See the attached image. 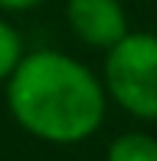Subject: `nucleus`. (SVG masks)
Here are the masks:
<instances>
[{"label":"nucleus","instance_id":"nucleus-4","mask_svg":"<svg viewBox=\"0 0 157 161\" xmlns=\"http://www.w3.org/2000/svg\"><path fill=\"white\" fill-rule=\"evenodd\" d=\"M105 161H157V138L147 131H124L108 145Z\"/></svg>","mask_w":157,"mask_h":161},{"label":"nucleus","instance_id":"nucleus-6","mask_svg":"<svg viewBox=\"0 0 157 161\" xmlns=\"http://www.w3.org/2000/svg\"><path fill=\"white\" fill-rule=\"evenodd\" d=\"M43 0H0V10L7 13H23V10H33V7H39Z\"/></svg>","mask_w":157,"mask_h":161},{"label":"nucleus","instance_id":"nucleus-5","mask_svg":"<svg viewBox=\"0 0 157 161\" xmlns=\"http://www.w3.org/2000/svg\"><path fill=\"white\" fill-rule=\"evenodd\" d=\"M20 59H23V40H20L17 26L0 17V82H7L13 76Z\"/></svg>","mask_w":157,"mask_h":161},{"label":"nucleus","instance_id":"nucleus-3","mask_svg":"<svg viewBox=\"0 0 157 161\" xmlns=\"http://www.w3.org/2000/svg\"><path fill=\"white\" fill-rule=\"evenodd\" d=\"M66 20L85 46L105 53L131 30L121 0H66Z\"/></svg>","mask_w":157,"mask_h":161},{"label":"nucleus","instance_id":"nucleus-2","mask_svg":"<svg viewBox=\"0 0 157 161\" xmlns=\"http://www.w3.org/2000/svg\"><path fill=\"white\" fill-rule=\"evenodd\" d=\"M105 92L141 122H157V36L128 30L105 59Z\"/></svg>","mask_w":157,"mask_h":161},{"label":"nucleus","instance_id":"nucleus-1","mask_svg":"<svg viewBox=\"0 0 157 161\" xmlns=\"http://www.w3.org/2000/svg\"><path fill=\"white\" fill-rule=\"evenodd\" d=\"M105 82L59 49L23 53L7 79V108L13 122L49 145H78L105 122Z\"/></svg>","mask_w":157,"mask_h":161}]
</instances>
